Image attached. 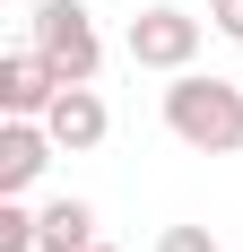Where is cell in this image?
Masks as SVG:
<instances>
[{
	"mask_svg": "<svg viewBox=\"0 0 243 252\" xmlns=\"http://www.w3.org/2000/svg\"><path fill=\"white\" fill-rule=\"evenodd\" d=\"M87 252H113V244H87Z\"/></svg>",
	"mask_w": 243,
	"mask_h": 252,
	"instance_id": "10",
	"label": "cell"
},
{
	"mask_svg": "<svg viewBox=\"0 0 243 252\" xmlns=\"http://www.w3.org/2000/svg\"><path fill=\"white\" fill-rule=\"evenodd\" d=\"M200 35H209V26H200L191 9H139V18H130V61L174 78V70L200 61Z\"/></svg>",
	"mask_w": 243,
	"mask_h": 252,
	"instance_id": "3",
	"label": "cell"
},
{
	"mask_svg": "<svg viewBox=\"0 0 243 252\" xmlns=\"http://www.w3.org/2000/svg\"><path fill=\"white\" fill-rule=\"evenodd\" d=\"M209 26H217L226 44H243V0H209Z\"/></svg>",
	"mask_w": 243,
	"mask_h": 252,
	"instance_id": "9",
	"label": "cell"
},
{
	"mask_svg": "<svg viewBox=\"0 0 243 252\" xmlns=\"http://www.w3.org/2000/svg\"><path fill=\"white\" fill-rule=\"evenodd\" d=\"M44 130H52V148L87 157V148H104L113 113H104V96H96V87H61V96H52V113H44Z\"/></svg>",
	"mask_w": 243,
	"mask_h": 252,
	"instance_id": "5",
	"label": "cell"
},
{
	"mask_svg": "<svg viewBox=\"0 0 243 252\" xmlns=\"http://www.w3.org/2000/svg\"><path fill=\"white\" fill-rule=\"evenodd\" d=\"M26 44L44 52L52 70L70 78V87H96V70H104L96 9H78V0H35V18H26Z\"/></svg>",
	"mask_w": 243,
	"mask_h": 252,
	"instance_id": "2",
	"label": "cell"
},
{
	"mask_svg": "<svg viewBox=\"0 0 243 252\" xmlns=\"http://www.w3.org/2000/svg\"><path fill=\"white\" fill-rule=\"evenodd\" d=\"M165 130L200 157H235L243 148V78H200V70H174L165 87Z\"/></svg>",
	"mask_w": 243,
	"mask_h": 252,
	"instance_id": "1",
	"label": "cell"
},
{
	"mask_svg": "<svg viewBox=\"0 0 243 252\" xmlns=\"http://www.w3.org/2000/svg\"><path fill=\"white\" fill-rule=\"evenodd\" d=\"M44 165H52V130L9 113V122H0V191H26Z\"/></svg>",
	"mask_w": 243,
	"mask_h": 252,
	"instance_id": "6",
	"label": "cell"
},
{
	"mask_svg": "<svg viewBox=\"0 0 243 252\" xmlns=\"http://www.w3.org/2000/svg\"><path fill=\"white\" fill-rule=\"evenodd\" d=\"M87 244H96V209H87V200H52L35 252H87Z\"/></svg>",
	"mask_w": 243,
	"mask_h": 252,
	"instance_id": "7",
	"label": "cell"
},
{
	"mask_svg": "<svg viewBox=\"0 0 243 252\" xmlns=\"http://www.w3.org/2000/svg\"><path fill=\"white\" fill-rule=\"evenodd\" d=\"M61 87H70V78L52 70V61H44L35 44H18V52H0V113H18V122H44Z\"/></svg>",
	"mask_w": 243,
	"mask_h": 252,
	"instance_id": "4",
	"label": "cell"
},
{
	"mask_svg": "<svg viewBox=\"0 0 243 252\" xmlns=\"http://www.w3.org/2000/svg\"><path fill=\"white\" fill-rule=\"evenodd\" d=\"M156 252H217V235H209V226H165Z\"/></svg>",
	"mask_w": 243,
	"mask_h": 252,
	"instance_id": "8",
	"label": "cell"
}]
</instances>
